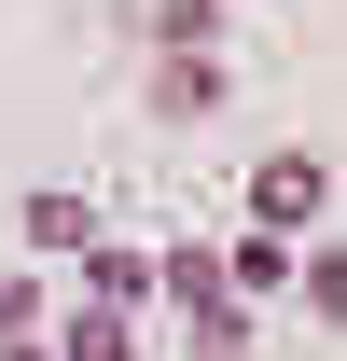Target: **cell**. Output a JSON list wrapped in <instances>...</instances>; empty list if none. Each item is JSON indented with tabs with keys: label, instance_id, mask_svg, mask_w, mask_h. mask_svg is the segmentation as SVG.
<instances>
[{
	"label": "cell",
	"instance_id": "6da1fadb",
	"mask_svg": "<svg viewBox=\"0 0 347 361\" xmlns=\"http://www.w3.org/2000/svg\"><path fill=\"white\" fill-rule=\"evenodd\" d=\"M319 209H334V167H319V153H264V167H250V223L305 236Z\"/></svg>",
	"mask_w": 347,
	"mask_h": 361
},
{
	"label": "cell",
	"instance_id": "7a4b0ae2",
	"mask_svg": "<svg viewBox=\"0 0 347 361\" xmlns=\"http://www.w3.org/2000/svg\"><path fill=\"white\" fill-rule=\"evenodd\" d=\"M181 292V306H195V334H209V348H236V334H250V292H236V278H222V250H167V264H153Z\"/></svg>",
	"mask_w": 347,
	"mask_h": 361
},
{
	"label": "cell",
	"instance_id": "3957f363",
	"mask_svg": "<svg viewBox=\"0 0 347 361\" xmlns=\"http://www.w3.org/2000/svg\"><path fill=\"white\" fill-rule=\"evenodd\" d=\"M153 111H167V126H209L222 111V56H167V70H153Z\"/></svg>",
	"mask_w": 347,
	"mask_h": 361
},
{
	"label": "cell",
	"instance_id": "277c9868",
	"mask_svg": "<svg viewBox=\"0 0 347 361\" xmlns=\"http://www.w3.org/2000/svg\"><path fill=\"white\" fill-rule=\"evenodd\" d=\"M222 278H236V292H278V278H292V236H278V223H250L236 250H222Z\"/></svg>",
	"mask_w": 347,
	"mask_h": 361
},
{
	"label": "cell",
	"instance_id": "5b68a950",
	"mask_svg": "<svg viewBox=\"0 0 347 361\" xmlns=\"http://www.w3.org/2000/svg\"><path fill=\"white\" fill-rule=\"evenodd\" d=\"M153 42L167 56H222V0H153Z\"/></svg>",
	"mask_w": 347,
	"mask_h": 361
},
{
	"label": "cell",
	"instance_id": "8992f818",
	"mask_svg": "<svg viewBox=\"0 0 347 361\" xmlns=\"http://www.w3.org/2000/svg\"><path fill=\"white\" fill-rule=\"evenodd\" d=\"M84 236H97L84 195H28V250H84Z\"/></svg>",
	"mask_w": 347,
	"mask_h": 361
},
{
	"label": "cell",
	"instance_id": "52a82bcc",
	"mask_svg": "<svg viewBox=\"0 0 347 361\" xmlns=\"http://www.w3.org/2000/svg\"><path fill=\"white\" fill-rule=\"evenodd\" d=\"M56 348H70V361H126V306H111V292H97V306L70 319V334H56Z\"/></svg>",
	"mask_w": 347,
	"mask_h": 361
},
{
	"label": "cell",
	"instance_id": "ba28073f",
	"mask_svg": "<svg viewBox=\"0 0 347 361\" xmlns=\"http://www.w3.org/2000/svg\"><path fill=\"white\" fill-rule=\"evenodd\" d=\"M84 278L111 292V306H139V292H153V264H139V250H111V236H84Z\"/></svg>",
	"mask_w": 347,
	"mask_h": 361
},
{
	"label": "cell",
	"instance_id": "9c48e42d",
	"mask_svg": "<svg viewBox=\"0 0 347 361\" xmlns=\"http://www.w3.org/2000/svg\"><path fill=\"white\" fill-rule=\"evenodd\" d=\"M292 278H305V306H319V319H347V250H292Z\"/></svg>",
	"mask_w": 347,
	"mask_h": 361
},
{
	"label": "cell",
	"instance_id": "30bf717a",
	"mask_svg": "<svg viewBox=\"0 0 347 361\" xmlns=\"http://www.w3.org/2000/svg\"><path fill=\"white\" fill-rule=\"evenodd\" d=\"M28 334H42V292H28V278L0 264V348H28Z\"/></svg>",
	"mask_w": 347,
	"mask_h": 361
}]
</instances>
